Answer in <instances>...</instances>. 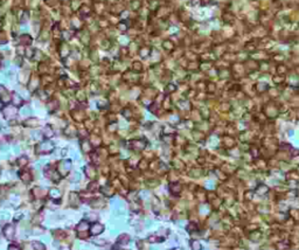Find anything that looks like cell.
<instances>
[{
	"label": "cell",
	"instance_id": "obj_1",
	"mask_svg": "<svg viewBox=\"0 0 299 250\" xmlns=\"http://www.w3.org/2000/svg\"><path fill=\"white\" fill-rule=\"evenodd\" d=\"M103 229H104V227H103L102 224L99 223H94L91 227V234L92 235H98V234H100L103 232Z\"/></svg>",
	"mask_w": 299,
	"mask_h": 250
},
{
	"label": "cell",
	"instance_id": "obj_2",
	"mask_svg": "<svg viewBox=\"0 0 299 250\" xmlns=\"http://www.w3.org/2000/svg\"><path fill=\"white\" fill-rule=\"evenodd\" d=\"M4 234L7 238H13V236H14V228H13V225H6L4 228Z\"/></svg>",
	"mask_w": 299,
	"mask_h": 250
},
{
	"label": "cell",
	"instance_id": "obj_3",
	"mask_svg": "<svg viewBox=\"0 0 299 250\" xmlns=\"http://www.w3.org/2000/svg\"><path fill=\"white\" fill-rule=\"evenodd\" d=\"M88 222L86 221H82V222H80V224L77 225V230L78 232H82V230H85V229H88Z\"/></svg>",
	"mask_w": 299,
	"mask_h": 250
},
{
	"label": "cell",
	"instance_id": "obj_4",
	"mask_svg": "<svg viewBox=\"0 0 299 250\" xmlns=\"http://www.w3.org/2000/svg\"><path fill=\"white\" fill-rule=\"evenodd\" d=\"M49 195H50L51 198H53V199H56V198H60V196H61V194H60V191H59V189H55V188L50 189Z\"/></svg>",
	"mask_w": 299,
	"mask_h": 250
},
{
	"label": "cell",
	"instance_id": "obj_5",
	"mask_svg": "<svg viewBox=\"0 0 299 250\" xmlns=\"http://www.w3.org/2000/svg\"><path fill=\"white\" fill-rule=\"evenodd\" d=\"M33 248L35 250H45V246L41 243V242H33Z\"/></svg>",
	"mask_w": 299,
	"mask_h": 250
},
{
	"label": "cell",
	"instance_id": "obj_6",
	"mask_svg": "<svg viewBox=\"0 0 299 250\" xmlns=\"http://www.w3.org/2000/svg\"><path fill=\"white\" fill-rule=\"evenodd\" d=\"M8 250H20L18 248V247H15V246H9L8 247Z\"/></svg>",
	"mask_w": 299,
	"mask_h": 250
},
{
	"label": "cell",
	"instance_id": "obj_7",
	"mask_svg": "<svg viewBox=\"0 0 299 250\" xmlns=\"http://www.w3.org/2000/svg\"><path fill=\"white\" fill-rule=\"evenodd\" d=\"M21 112H22L23 115H27V113H31V110H27V108H26V109H23Z\"/></svg>",
	"mask_w": 299,
	"mask_h": 250
}]
</instances>
